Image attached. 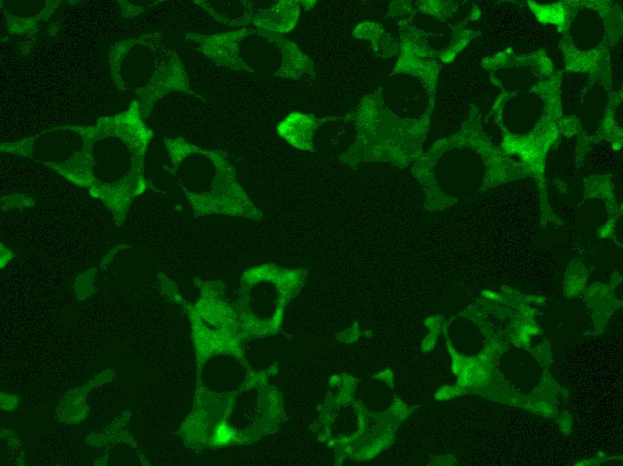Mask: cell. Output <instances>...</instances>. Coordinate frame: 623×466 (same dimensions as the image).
Returning a JSON list of instances; mask_svg holds the SVG:
<instances>
[{
  "label": "cell",
  "instance_id": "6da1fadb",
  "mask_svg": "<svg viewBox=\"0 0 623 466\" xmlns=\"http://www.w3.org/2000/svg\"><path fill=\"white\" fill-rule=\"evenodd\" d=\"M255 32L256 30L249 26L214 35L190 36L193 40L200 43L201 50L204 55L219 65L227 66L234 70H246L253 73L254 71L243 61L240 56L239 43L245 37Z\"/></svg>",
  "mask_w": 623,
  "mask_h": 466
},
{
  "label": "cell",
  "instance_id": "7a4b0ae2",
  "mask_svg": "<svg viewBox=\"0 0 623 466\" xmlns=\"http://www.w3.org/2000/svg\"><path fill=\"white\" fill-rule=\"evenodd\" d=\"M299 13L298 1L281 0L274 2L269 9L255 11L252 22L260 36H283L295 26Z\"/></svg>",
  "mask_w": 623,
  "mask_h": 466
},
{
  "label": "cell",
  "instance_id": "3957f363",
  "mask_svg": "<svg viewBox=\"0 0 623 466\" xmlns=\"http://www.w3.org/2000/svg\"><path fill=\"white\" fill-rule=\"evenodd\" d=\"M268 40L276 44L281 50L282 64L274 75L297 79L304 73H312V61L305 56L298 47L282 35H265Z\"/></svg>",
  "mask_w": 623,
  "mask_h": 466
},
{
  "label": "cell",
  "instance_id": "277c9868",
  "mask_svg": "<svg viewBox=\"0 0 623 466\" xmlns=\"http://www.w3.org/2000/svg\"><path fill=\"white\" fill-rule=\"evenodd\" d=\"M317 126V118L313 115L294 112L278 124L277 130L295 147L311 149L312 137Z\"/></svg>",
  "mask_w": 623,
  "mask_h": 466
},
{
  "label": "cell",
  "instance_id": "5b68a950",
  "mask_svg": "<svg viewBox=\"0 0 623 466\" xmlns=\"http://www.w3.org/2000/svg\"><path fill=\"white\" fill-rule=\"evenodd\" d=\"M205 10L218 22L227 26H242L247 25L252 21L253 4L248 1H218V6L216 8L209 4V1H201Z\"/></svg>",
  "mask_w": 623,
  "mask_h": 466
}]
</instances>
